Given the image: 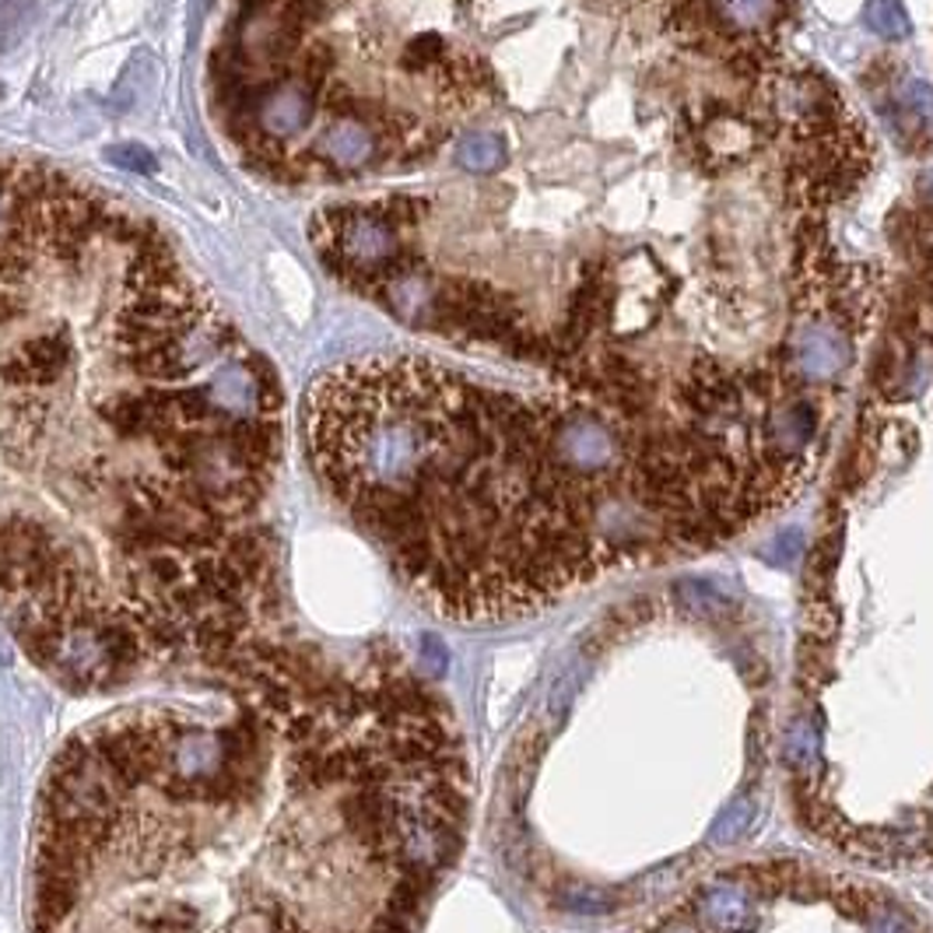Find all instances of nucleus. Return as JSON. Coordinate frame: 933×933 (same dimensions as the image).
I'll list each match as a JSON object with an SVG mask.
<instances>
[{"label":"nucleus","mask_w":933,"mask_h":933,"mask_svg":"<svg viewBox=\"0 0 933 933\" xmlns=\"http://www.w3.org/2000/svg\"><path fill=\"white\" fill-rule=\"evenodd\" d=\"M786 759L800 769H807L817 762V738H814V730L807 723H796L790 730V738H786Z\"/></svg>","instance_id":"f8f14e48"},{"label":"nucleus","mask_w":933,"mask_h":933,"mask_svg":"<svg viewBox=\"0 0 933 933\" xmlns=\"http://www.w3.org/2000/svg\"><path fill=\"white\" fill-rule=\"evenodd\" d=\"M197 695L88 720L42 780L32 933H414L471 780L393 653L247 642Z\"/></svg>","instance_id":"f03ea898"},{"label":"nucleus","mask_w":933,"mask_h":933,"mask_svg":"<svg viewBox=\"0 0 933 933\" xmlns=\"http://www.w3.org/2000/svg\"><path fill=\"white\" fill-rule=\"evenodd\" d=\"M871 29L884 39H905L909 36V14L899 0H874L871 4Z\"/></svg>","instance_id":"9b49d317"},{"label":"nucleus","mask_w":933,"mask_h":933,"mask_svg":"<svg viewBox=\"0 0 933 933\" xmlns=\"http://www.w3.org/2000/svg\"><path fill=\"white\" fill-rule=\"evenodd\" d=\"M450 159L466 175H495L509 165V144L502 133H466Z\"/></svg>","instance_id":"423d86ee"},{"label":"nucleus","mask_w":933,"mask_h":933,"mask_svg":"<svg viewBox=\"0 0 933 933\" xmlns=\"http://www.w3.org/2000/svg\"><path fill=\"white\" fill-rule=\"evenodd\" d=\"M902 102L913 109V113H920L923 120H933V88L920 78H909L902 84Z\"/></svg>","instance_id":"4468645a"},{"label":"nucleus","mask_w":933,"mask_h":933,"mask_svg":"<svg viewBox=\"0 0 933 933\" xmlns=\"http://www.w3.org/2000/svg\"><path fill=\"white\" fill-rule=\"evenodd\" d=\"M551 411L429 359L369 354L309 387L302 447L418 600L502 621L608 572L590 502L551 457Z\"/></svg>","instance_id":"7ed1b4c3"},{"label":"nucleus","mask_w":933,"mask_h":933,"mask_svg":"<svg viewBox=\"0 0 933 933\" xmlns=\"http://www.w3.org/2000/svg\"><path fill=\"white\" fill-rule=\"evenodd\" d=\"M754 127H748L741 117H716V120H709L705 127V148L709 154H723V159H744V154L754 148Z\"/></svg>","instance_id":"6e6552de"},{"label":"nucleus","mask_w":933,"mask_h":933,"mask_svg":"<svg viewBox=\"0 0 933 933\" xmlns=\"http://www.w3.org/2000/svg\"><path fill=\"white\" fill-rule=\"evenodd\" d=\"M702 916H705L709 926L720 930V933H744V930L754 926L751 905L741 899L738 887H726V884H713L702 895Z\"/></svg>","instance_id":"0eeeda50"},{"label":"nucleus","mask_w":933,"mask_h":933,"mask_svg":"<svg viewBox=\"0 0 933 933\" xmlns=\"http://www.w3.org/2000/svg\"><path fill=\"white\" fill-rule=\"evenodd\" d=\"M772 113L793 127H817L829 117L832 92L821 78H780L772 84Z\"/></svg>","instance_id":"39448f33"},{"label":"nucleus","mask_w":933,"mask_h":933,"mask_svg":"<svg viewBox=\"0 0 933 933\" xmlns=\"http://www.w3.org/2000/svg\"><path fill=\"white\" fill-rule=\"evenodd\" d=\"M663 933H695V930H684V926H674V930H663Z\"/></svg>","instance_id":"2eb2a0df"},{"label":"nucleus","mask_w":933,"mask_h":933,"mask_svg":"<svg viewBox=\"0 0 933 933\" xmlns=\"http://www.w3.org/2000/svg\"><path fill=\"white\" fill-rule=\"evenodd\" d=\"M790 362L793 372L807 383H832L853 365L850 327L832 313H804L790 333Z\"/></svg>","instance_id":"20e7f679"},{"label":"nucleus","mask_w":933,"mask_h":933,"mask_svg":"<svg viewBox=\"0 0 933 933\" xmlns=\"http://www.w3.org/2000/svg\"><path fill=\"white\" fill-rule=\"evenodd\" d=\"M713 4L723 14L726 26L744 29V32L765 29L775 21V14H780V0H713Z\"/></svg>","instance_id":"1a4fd4ad"},{"label":"nucleus","mask_w":933,"mask_h":933,"mask_svg":"<svg viewBox=\"0 0 933 933\" xmlns=\"http://www.w3.org/2000/svg\"><path fill=\"white\" fill-rule=\"evenodd\" d=\"M754 825V807L748 804V800H741V804H730L716 821H713V829H709V842H716V846H730V842H738L751 832Z\"/></svg>","instance_id":"9d476101"},{"label":"nucleus","mask_w":933,"mask_h":933,"mask_svg":"<svg viewBox=\"0 0 933 933\" xmlns=\"http://www.w3.org/2000/svg\"><path fill=\"white\" fill-rule=\"evenodd\" d=\"M284 390L151 218L0 154V621L81 695L253 639Z\"/></svg>","instance_id":"f257e3e1"},{"label":"nucleus","mask_w":933,"mask_h":933,"mask_svg":"<svg viewBox=\"0 0 933 933\" xmlns=\"http://www.w3.org/2000/svg\"><path fill=\"white\" fill-rule=\"evenodd\" d=\"M800 548H804V541H800V530H783L780 538L769 541V548H762V559L769 565H775V569H786V565H793Z\"/></svg>","instance_id":"ddd939ff"}]
</instances>
